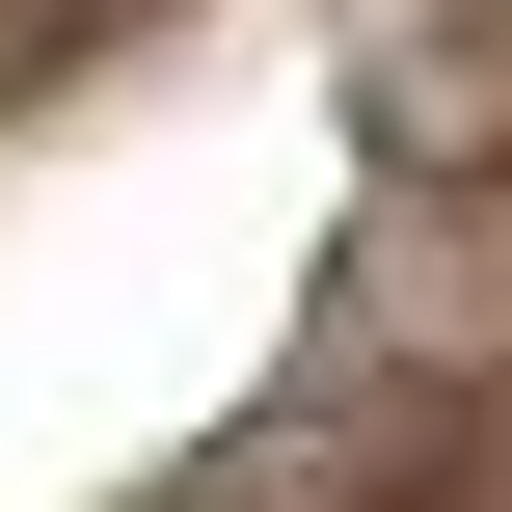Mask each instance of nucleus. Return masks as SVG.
Returning a JSON list of instances; mask_svg holds the SVG:
<instances>
[]
</instances>
